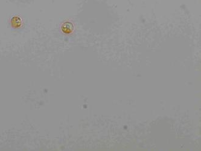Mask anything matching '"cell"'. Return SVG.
Wrapping results in <instances>:
<instances>
[{"mask_svg": "<svg viewBox=\"0 0 201 151\" xmlns=\"http://www.w3.org/2000/svg\"><path fill=\"white\" fill-rule=\"evenodd\" d=\"M72 29H73V26L70 22H66L62 26V30L65 33H70Z\"/></svg>", "mask_w": 201, "mask_h": 151, "instance_id": "6da1fadb", "label": "cell"}]
</instances>
